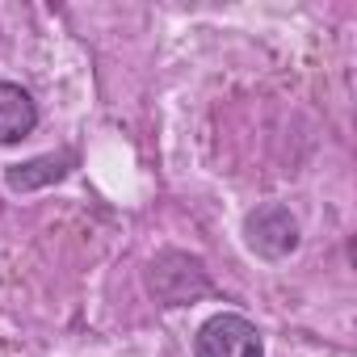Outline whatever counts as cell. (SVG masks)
<instances>
[{"instance_id":"6da1fadb","label":"cell","mask_w":357,"mask_h":357,"mask_svg":"<svg viewBox=\"0 0 357 357\" xmlns=\"http://www.w3.org/2000/svg\"><path fill=\"white\" fill-rule=\"evenodd\" d=\"M194 353L198 357H265V344H261V332L248 315L223 311L198 328Z\"/></svg>"},{"instance_id":"7a4b0ae2","label":"cell","mask_w":357,"mask_h":357,"mask_svg":"<svg viewBox=\"0 0 357 357\" xmlns=\"http://www.w3.org/2000/svg\"><path fill=\"white\" fill-rule=\"evenodd\" d=\"M244 240L257 257L265 261H282L298 248V223L286 206L269 202V206H257L248 219H244Z\"/></svg>"},{"instance_id":"3957f363","label":"cell","mask_w":357,"mask_h":357,"mask_svg":"<svg viewBox=\"0 0 357 357\" xmlns=\"http://www.w3.org/2000/svg\"><path fill=\"white\" fill-rule=\"evenodd\" d=\"M38 126V105L22 84L0 80V143H17Z\"/></svg>"},{"instance_id":"277c9868","label":"cell","mask_w":357,"mask_h":357,"mask_svg":"<svg viewBox=\"0 0 357 357\" xmlns=\"http://www.w3.org/2000/svg\"><path fill=\"white\" fill-rule=\"evenodd\" d=\"M72 168V155H38L30 164H13L9 168V190H38V185H51L59 181V176H68Z\"/></svg>"}]
</instances>
